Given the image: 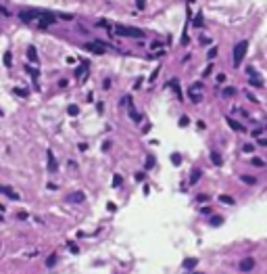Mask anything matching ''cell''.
Instances as JSON below:
<instances>
[{
    "label": "cell",
    "mask_w": 267,
    "mask_h": 274,
    "mask_svg": "<svg viewBox=\"0 0 267 274\" xmlns=\"http://www.w3.org/2000/svg\"><path fill=\"white\" fill-rule=\"evenodd\" d=\"M19 17H21V21L31 23L33 27H38V29H46L48 25L57 23V19L50 13H42V11H23Z\"/></svg>",
    "instance_id": "6da1fadb"
},
{
    "label": "cell",
    "mask_w": 267,
    "mask_h": 274,
    "mask_svg": "<svg viewBox=\"0 0 267 274\" xmlns=\"http://www.w3.org/2000/svg\"><path fill=\"white\" fill-rule=\"evenodd\" d=\"M113 32L117 34V36H123V38H144V32H142V29L129 27V25H121V23L115 25Z\"/></svg>",
    "instance_id": "7a4b0ae2"
},
{
    "label": "cell",
    "mask_w": 267,
    "mask_h": 274,
    "mask_svg": "<svg viewBox=\"0 0 267 274\" xmlns=\"http://www.w3.org/2000/svg\"><path fill=\"white\" fill-rule=\"evenodd\" d=\"M246 50H248V42L246 40H242V42H238L236 46H234V52H232V59H234V65L238 67L240 63H242V59H244V55H246Z\"/></svg>",
    "instance_id": "3957f363"
},
{
    "label": "cell",
    "mask_w": 267,
    "mask_h": 274,
    "mask_svg": "<svg viewBox=\"0 0 267 274\" xmlns=\"http://www.w3.org/2000/svg\"><path fill=\"white\" fill-rule=\"evenodd\" d=\"M106 48H109V44H104V42H88V44H84V50H90L94 55H102Z\"/></svg>",
    "instance_id": "277c9868"
},
{
    "label": "cell",
    "mask_w": 267,
    "mask_h": 274,
    "mask_svg": "<svg viewBox=\"0 0 267 274\" xmlns=\"http://www.w3.org/2000/svg\"><path fill=\"white\" fill-rule=\"evenodd\" d=\"M200 90H202L200 84H192V86L188 88V96H190L192 103H200Z\"/></svg>",
    "instance_id": "5b68a950"
},
{
    "label": "cell",
    "mask_w": 267,
    "mask_h": 274,
    "mask_svg": "<svg viewBox=\"0 0 267 274\" xmlns=\"http://www.w3.org/2000/svg\"><path fill=\"white\" fill-rule=\"evenodd\" d=\"M65 201H69V203H82V201H86V192H84V190H75V192H67V197H65Z\"/></svg>",
    "instance_id": "8992f818"
},
{
    "label": "cell",
    "mask_w": 267,
    "mask_h": 274,
    "mask_svg": "<svg viewBox=\"0 0 267 274\" xmlns=\"http://www.w3.org/2000/svg\"><path fill=\"white\" fill-rule=\"evenodd\" d=\"M0 192H2V195H6L11 201H19V192H17L15 188H11L8 184H0Z\"/></svg>",
    "instance_id": "52a82bcc"
},
{
    "label": "cell",
    "mask_w": 267,
    "mask_h": 274,
    "mask_svg": "<svg viewBox=\"0 0 267 274\" xmlns=\"http://www.w3.org/2000/svg\"><path fill=\"white\" fill-rule=\"evenodd\" d=\"M255 268V260L253 258H244L242 262H240V270H242V272H251Z\"/></svg>",
    "instance_id": "ba28073f"
},
{
    "label": "cell",
    "mask_w": 267,
    "mask_h": 274,
    "mask_svg": "<svg viewBox=\"0 0 267 274\" xmlns=\"http://www.w3.org/2000/svg\"><path fill=\"white\" fill-rule=\"evenodd\" d=\"M225 121H227V126L232 128V130H236V132H246V128H244L240 121H236L234 117H225Z\"/></svg>",
    "instance_id": "9c48e42d"
},
{
    "label": "cell",
    "mask_w": 267,
    "mask_h": 274,
    "mask_svg": "<svg viewBox=\"0 0 267 274\" xmlns=\"http://www.w3.org/2000/svg\"><path fill=\"white\" fill-rule=\"evenodd\" d=\"M169 86H171V90L175 92V96H177V99H184L182 86H180V82H177V79H171V82H169Z\"/></svg>",
    "instance_id": "30bf717a"
},
{
    "label": "cell",
    "mask_w": 267,
    "mask_h": 274,
    "mask_svg": "<svg viewBox=\"0 0 267 274\" xmlns=\"http://www.w3.org/2000/svg\"><path fill=\"white\" fill-rule=\"evenodd\" d=\"M196 266H198V260L196 258H186L184 264H182V268H186V270H192V268H196Z\"/></svg>",
    "instance_id": "8fae6325"
},
{
    "label": "cell",
    "mask_w": 267,
    "mask_h": 274,
    "mask_svg": "<svg viewBox=\"0 0 267 274\" xmlns=\"http://www.w3.org/2000/svg\"><path fill=\"white\" fill-rule=\"evenodd\" d=\"M48 170H50V172H57V170H59L57 159H54V153H52V151H48Z\"/></svg>",
    "instance_id": "7c38bea8"
},
{
    "label": "cell",
    "mask_w": 267,
    "mask_h": 274,
    "mask_svg": "<svg viewBox=\"0 0 267 274\" xmlns=\"http://www.w3.org/2000/svg\"><path fill=\"white\" fill-rule=\"evenodd\" d=\"M202 176V172H200V167H194L192 170V174H190V184H196L198 182V178Z\"/></svg>",
    "instance_id": "4fadbf2b"
},
{
    "label": "cell",
    "mask_w": 267,
    "mask_h": 274,
    "mask_svg": "<svg viewBox=\"0 0 267 274\" xmlns=\"http://www.w3.org/2000/svg\"><path fill=\"white\" fill-rule=\"evenodd\" d=\"M248 84H251L253 88H263V79H261V77H257V75H253L251 79H248Z\"/></svg>",
    "instance_id": "5bb4252c"
},
{
    "label": "cell",
    "mask_w": 267,
    "mask_h": 274,
    "mask_svg": "<svg viewBox=\"0 0 267 274\" xmlns=\"http://www.w3.org/2000/svg\"><path fill=\"white\" fill-rule=\"evenodd\" d=\"M242 182H244V184H248V186H253V184H257V178H255V176L244 174V176H242Z\"/></svg>",
    "instance_id": "9a60e30c"
},
{
    "label": "cell",
    "mask_w": 267,
    "mask_h": 274,
    "mask_svg": "<svg viewBox=\"0 0 267 274\" xmlns=\"http://www.w3.org/2000/svg\"><path fill=\"white\" fill-rule=\"evenodd\" d=\"M225 96V99H232V96L236 94V88H232V86H227V88H223V92H221Z\"/></svg>",
    "instance_id": "2e32d148"
},
{
    "label": "cell",
    "mask_w": 267,
    "mask_h": 274,
    "mask_svg": "<svg viewBox=\"0 0 267 274\" xmlns=\"http://www.w3.org/2000/svg\"><path fill=\"white\" fill-rule=\"evenodd\" d=\"M27 57L33 61V63H38V52H35V48H33V46H29V48H27Z\"/></svg>",
    "instance_id": "e0dca14e"
},
{
    "label": "cell",
    "mask_w": 267,
    "mask_h": 274,
    "mask_svg": "<svg viewBox=\"0 0 267 274\" xmlns=\"http://www.w3.org/2000/svg\"><path fill=\"white\" fill-rule=\"evenodd\" d=\"M211 161L215 163V165H221V163H223V159H221L219 153H211Z\"/></svg>",
    "instance_id": "ac0fdd59"
},
{
    "label": "cell",
    "mask_w": 267,
    "mask_h": 274,
    "mask_svg": "<svg viewBox=\"0 0 267 274\" xmlns=\"http://www.w3.org/2000/svg\"><path fill=\"white\" fill-rule=\"evenodd\" d=\"M86 71H88V63H84V65H79V67L75 69V75H77V77H82V75L86 73Z\"/></svg>",
    "instance_id": "d6986e66"
},
{
    "label": "cell",
    "mask_w": 267,
    "mask_h": 274,
    "mask_svg": "<svg viewBox=\"0 0 267 274\" xmlns=\"http://www.w3.org/2000/svg\"><path fill=\"white\" fill-rule=\"evenodd\" d=\"M219 201L225 203V205H234V199L230 197V195H219Z\"/></svg>",
    "instance_id": "ffe728a7"
},
{
    "label": "cell",
    "mask_w": 267,
    "mask_h": 274,
    "mask_svg": "<svg viewBox=\"0 0 267 274\" xmlns=\"http://www.w3.org/2000/svg\"><path fill=\"white\" fill-rule=\"evenodd\" d=\"M67 113H69V115H77V113H79V107H77V105H69V107H67Z\"/></svg>",
    "instance_id": "44dd1931"
},
{
    "label": "cell",
    "mask_w": 267,
    "mask_h": 274,
    "mask_svg": "<svg viewBox=\"0 0 267 274\" xmlns=\"http://www.w3.org/2000/svg\"><path fill=\"white\" fill-rule=\"evenodd\" d=\"M129 117H131L134 121H136V123H138V121H142V115H140L138 111H134V109H129Z\"/></svg>",
    "instance_id": "7402d4cb"
},
{
    "label": "cell",
    "mask_w": 267,
    "mask_h": 274,
    "mask_svg": "<svg viewBox=\"0 0 267 274\" xmlns=\"http://www.w3.org/2000/svg\"><path fill=\"white\" fill-rule=\"evenodd\" d=\"M4 65L6 67L13 65V52H4Z\"/></svg>",
    "instance_id": "603a6c76"
},
{
    "label": "cell",
    "mask_w": 267,
    "mask_h": 274,
    "mask_svg": "<svg viewBox=\"0 0 267 274\" xmlns=\"http://www.w3.org/2000/svg\"><path fill=\"white\" fill-rule=\"evenodd\" d=\"M15 218H17V220H21V222H25V220H27L29 216H27V211H17Z\"/></svg>",
    "instance_id": "cb8c5ba5"
},
{
    "label": "cell",
    "mask_w": 267,
    "mask_h": 274,
    "mask_svg": "<svg viewBox=\"0 0 267 274\" xmlns=\"http://www.w3.org/2000/svg\"><path fill=\"white\" fill-rule=\"evenodd\" d=\"M121 184H123V178H121L119 174H115L113 176V186H121Z\"/></svg>",
    "instance_id": "d4e9b609"
},
{
    "label": "cell",
    "mask_w": 267,
    "mask_h": 274,
    "mask_svg": "<svg viewBox=\"0 0 267 274\" xmlns=\"http://www.w3.org/2000/svg\"><path fill=\"white\" fill-rule=\"evenodd\" d=\"M57 260H59V258H57V255H54V253H52V255H50V258L46 260V266H48V268H52V266H54V264H57Z\"/></svg>",
    "instance_id": "484cf974"
},
{
    "label": "cell",
    "mask_w": 267,
    "mask_h": 274,
    "mask_svg": "<svg viewBox=\"0 0 267 274\" xmlns=\"http://www.w3.org/2000/svg\"><path fill=\"white\" fill-rule=\"evenodd\" d=\"M171 163L180 165V163H182V155H180V153H173V155H171Z\"/></svg>",
    "instance_id": "4316f807"
},
{
    "label": "cell",
    "mask_w": 267,
    "mask_h": 274,
    "mask_svg": "<svg viewBox=\"0 0 267 274\" xmlns=\"http://www.w3.org/2000/svg\"><path fill=\"white\" fill-rule=\"evenodd\" d=\"M251 163H253L255 167H265V161H263V159H259V157H255Z\"/></svg>",
    "instance_id": "83f0119b"
},
{
    "label": "cell",
    "mask_w": 267,
    "mask_h": 274,
    "mask_svg": "<svg viewBox=\"0 0 267 274\" xmlns=\"http://www.w3.org/2000/svg\"><path fill=\"white\" fill-rule=\"evenodd\" d=\"M15 94H19V96H27L29 92H27V88H15Z\"/></svg>",
    "instance_id": "f1b7e54d"
},
{
    "label": "cell",
    "mask_w": 267,
    "mask_h": 274,
    "mask_svg": "<svg viewBox=\"0 0 267 274\" xmlns=\"http://www.w3.org/2000/svg\"><path fill=\"white\" fill-rule=\"evenodd\" d=\"M192 23H194V25H196V27H200V25H202V15L198 13L196 17H194V21H192Z\"/></svg>",
    "instance_id": "f546056e"
},
{
    "label": "cell",
    "mask_w": 267,
    "mask_h": 274,
    "mask_svg": "<svg viewBox=\"0 0 267 274\" xmlns=\"http://www.w3.org/2000/svg\"><path fill=\"white\" fill-rule=\"evenodd\" d=\"M98 27H104V29H111V23L106 21V19H100V21H98Z\"/></svg>",
    "instance_id": "4dcf8cb0"
},
{
    "label": "cell",
    "mask_w": 267,
    "mask_h": 274,
    "mask_svg": "<svg viewBox=\"0 0 267 274\" xmlns=\"http://www.w3.org/2000/svg\"><path fill=\"white\" fill-rule=\"evenodd\" d=\"M207 57H209V59H215V57H217V48H215V46H213V48H209Z\"/></svg>",
    "instance_id": "1f68e13d"
},
{
    "label": "cell",
    "mask_w": 267,
    "mask_h": 274,
    "mask_svg": "<svg viewBox=\"0 0 267 274\" xmlns=\"http://www.w3.org/2000/svg\"><path fill=\"white\" fill-rule=\"evenodd\" d=\"M242 151H244V153H253V151H255V147H253V145H244Z\"/></svg>",
    "instance_id": "d6a6232c"
},
{
    "label": "cell",
    "mask_w": 267,
    "mask_h": 274,
    "mask_svg": "<svg viewBox=\"0 0 267 274\" xmlns=\"http://www.w3.org/2000/svg\"><path fill=\"white\" fill-rule=\"evenodd\" d=\"M136 6L140 8V11H142V8H144L146 6V0H136Z\"/></svg>",
    "instance_id": "836d02e7"
},
{
    "label": "cell",
    "mask_w": 267,
    "mask_h": 274,
    "mask_svg": "<svg viewBox=\"0 0 267 274\" xmlns=\"http://www.w3.org/2000/svg\"><path fill=\"white\" fill-rule=\"evenodd\" d=\"M69 245V249H71V253H79V249L75 247V243H67Z\"/></svg>",
    "instance_id": "e575fe53"
},
{
    "label": "cell",
    "mask_w": 267,
    "mask_h": 274,
    "mask_svg": "<svg viewBox=\"0 0 267 274\" xmlns=\"http://www.w3.org/2000/svg\"><path fill=\"white\" fill-rule=\"evenodd\" d=\"M188 123H190V119L186 117V115H182V119H180V126H188Z\"/></svg>",
    "instance_id": "d590c367"
},
{
    "label": "cell",
    "mask_w": 267,
    "mask_h": 274,
    "mask_svg": "<svg viewBox=\"0 0 267 274\" xmlns=\"http://www.w3.org/2000/svg\"><path fill=\"white\" fill-rule=\"evenodd\" d=\"M246 99H248V101H253V103H259V101H257V96H253V94H251V90L246 92Z\"/></svg>",
    "instance_id": "8d00e7d4"
},
{
    "label": "cell",
    "mask_w": 267,
    "mask_h": 274,
    "mask_svg": "<svg viewBox=\"0 0 267 274\" xmlns=\"http://www.w3.org/2000/svg\"><path fill=\"white\" fill-rule=\"evenodd\" d=\"M27 71H29V73H31L33 77H38V73H40V71H38V69H33V67H27Z\"/></svg>",
    "instance_id": "74e56055"
},
{
    "label": "cell",
    "mask_w": 267,
    "mask_h": 274,
    "mask_svg": "<svg viewBox=\"0 0 267 274\" xmlns=\"http://www.w3.org/2000/svg\"><path fill=\"white\" fill-rule=\"evenodd\" d=\"M259 147H267V138H263V136H259Z\"/></svg>",
    "instance_id": "f35d334b"
},
{
    "label": "cell",
    "mask_w": 267,
    "mask_h": 274,
    "mask_svg": "<svg viewBox=\"0 0 267 274\" xmlns=\"http://www.w3.org/2000/svg\"><path fill=\"white\" fill-rule=\"evenodd\" d=\"M207 199H209L207 195H198V197H196V201H198V203H204V201H207Z\"/></svg>",
    "instance_id": "ab89813d"
},
{
    "label": "cell",
    "mask_w": 267,
    "mask_h": 274,
    "mask_svg": "<svg viewBox=\"0 0 267 274\" xmlns=\"http://www.w3.org/2000/svg\"><path fill=\"white\" fill-rule=\"evenodd\" d=\"M163 46V42H153V44H150V48H161Z\"/></svg>",
    "instance_id": "60d3db41"
},
{
    "label": "cell",
    "mask_w": 267,
    "mask_h": 274,
    "mask_svg": "<svg viewBox=\"0 0 267 274\" xmlns=\"http://www.w3.org/2000/svg\"><path fill=\"white\" fill-rule=\"evenodd\" d=\"M211 224H213V226H217V224H221V218H213V220H211Z\"/></svg>",
    "instance_id": "b9f144b4"
},
{
    "label": "cell",
    "mask_w": 267,
    "mask_h": 274,
    "mask_svg": "<svg viewBox=\"0 0 267 274\" xmlns=\"http://www.w3.org/2000/svg\"><path fill=\"white\" fill-rule=\"evenodd\" d=\"M157 75H159V67H157L155 71H153V75H150V82H155V77H157Z\"/></svg>",
    "instance_id": "7bdbcfd3"
},
{
    "label": "cell",
    "mask_w": 267,
    "mask_h": 274,
    "mask_svg": "<svg viewBox=\"0 0 267 274\" xmlns=\"http://www.w3.org/2000/svg\"><path fill=\"white\" fill-rule=\"evenodd\" d=\"M0 13H2L4 17H8V11H6V8H0Z\"/></svg>",
    "instance_id": "ee69618b"
},
{
    "label": "cell",
    "mask_w": 267,
    "mask_h": 274,
    "mask_svg": "<svg viewBox=\"0 0 267 274\" xmlns=\"http://www.w3.org/2000/svg\"><path fill=\"white\" fill-rule=\"evenodd\" d=\"M0 222H2V216H0Z\"/></svg>",
    "instance_id": "f6af8a7d"
},
{
    "label": "cell",
    "mask_w": 267,
    "mask_h": 274,
    "mask_svg": "<svg viewBox=\"0 0 267 274\" xmlns=\"http://www.w3.org/2000/svg\"><path fill=\"white\" fill-rule=\"evenodd\" d=\"M196 274H202V272H196Z\"/></svg>",
    "instance_id": "bcb514c9"
}]
</instances>
